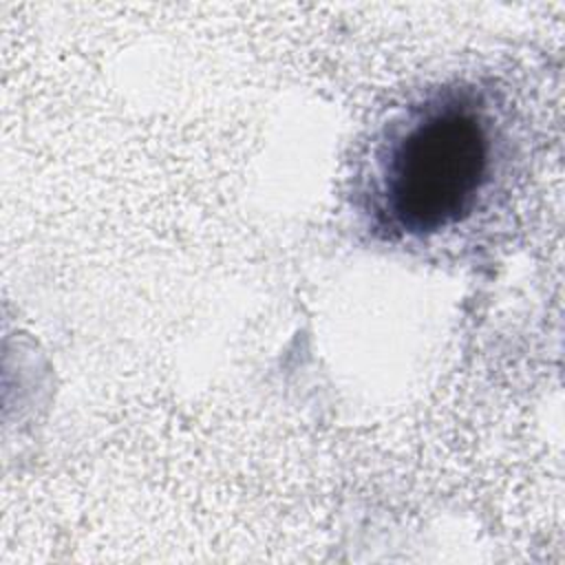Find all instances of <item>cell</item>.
<instances>
[{
  "instance_id": "6da1fadb",
  "label": "cell",
  "mask_w": 565,
  "mask_h": 565,
  "mask_svg": "<svg viewBox=\"0 0 565 565\" xmlns=\"http://www.w3.org/2000/svg\"><path fill=\"white\" fill-rule=\"evenodd\" d=\"M521 166L523 132L508 90L448 79L377 124L355 170L353 207L377 241L435 245L492 212Z\"/></svg>"
}]
</instances>
